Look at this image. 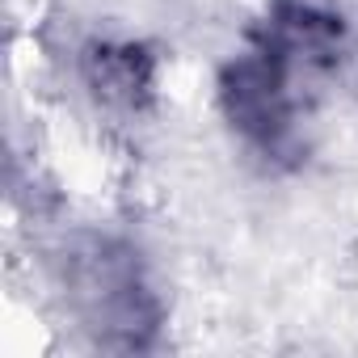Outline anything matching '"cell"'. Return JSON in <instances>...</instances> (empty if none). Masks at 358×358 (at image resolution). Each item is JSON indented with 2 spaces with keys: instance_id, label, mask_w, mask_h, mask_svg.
Returning <instances> with one entry per match:
<instances>
[{
  "instance_id": "1",
  "label": "cell",
  "mask_w": 358,
  "mask_h": 358,
  "mask_svg": "<svg viewBox=\"0 0 358 358\" xmlns=\"http://www.w3.org/2000/svg\"><path fill=\"white\" fill-rule=\"evenodd\" d=\"M97 89H106L110 97H131L135 101V93L139 89H148V59H143V51H97Z\"/></svg>"
}]
</instances>
